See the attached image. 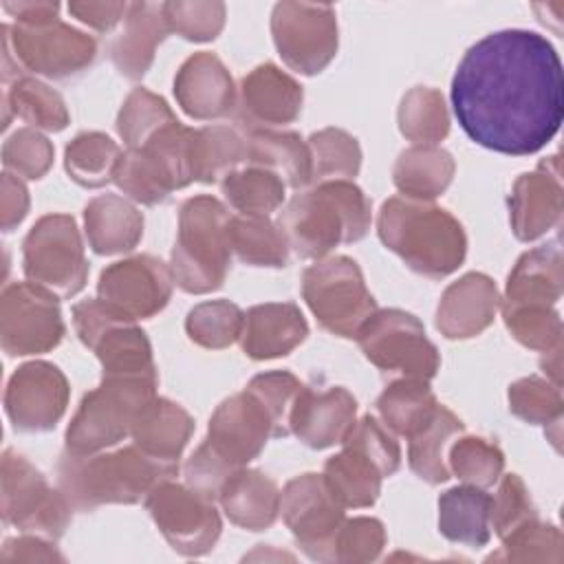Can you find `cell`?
<instances>
[{
  "label": "cell",
  "instance_id": "6da1fadb",
  "mask_svg": "<svg viewBox=\"0 0 564 564\" xmlns=\"http://www.w3.org/2000/svg\"><path fill=\"white\" fill-rule=\"evenodd\" d=\"M452 106L474 143L511 156L533 154L555 137L564 117L562 62L535 31L489 33L463 55Z\"/></svg>",
  "mask_w": 564,
  "mask_h": 564
},
{
  "label": "cell",
  "instance_id": "7a4b0ae2",
  "mask_svg": "<svg viewBox=\"0 0 564 564\" xmlns=\"http://www.w3.org/2000/svg\"><path fill=\"white\" fill-rule=\"evenodd\" d=\"M176 469L178 465L161 463L134 445L112 454L79 456L64 452L57 480L68 505L88 511L108 502H139L161 480L172 478Z\"/></svg>",
  "mask_w": 564,
  "mask_h": 564
},
{
  "label": "cell",
  "instance_id": "3957f363",
  "mask_svg": "<svg viewBox=\"0 0 564 564\" xmlns=\"http://www.w3.org/2000/svg\"><path fill=\"white\" fill-rule=\"evenodd\" d=\"M370 227V203L348 181H324L297 194L280 214L286 245L302 258H322L339 242H355Z\"/></svg>",
  "mask_w": 564,
  "mask_h": 564
},
{
  "label": "cell",
  "instance_id": "277c9868",
  "mask_svg": "<svg viewBox=\"0 0 564 564\" xmlns=\"http://www.w3.org/2000/svg\"><path fill=\"white\" fill-rule=\"evenodd\" d=\"M379 236L388 249L427 278L452 273L465 258L460 223L445 209L416 198H390L379 214Z\"/></svg>",
  "mask_w": 564,
  "mask_h": 564
},
{
  "label": "cell",
  "instance_id": "5b68a950",
  "mask_svg": "<svg viewBox=\"0 0 564 564\" xmlns=\"http://www.w3.org/2000/svg\"><path fill=\"white\" fill-rule=\"evenodd\" d=\"M227 209L212 196H196L183 203L178 238L172 249V275L187 293L218 289L231 264Z\"/></svg>",
  "mask_w": 564,
  "mask_h": 564
},
{
  "label": "cell",
  "instance_id": "8992f818",
  "mask_svg": "<svg viewBox=\"0 0 564 564\" xmlns=\"http://www.w3.org/2000/svg\"><path fill=\"white\" fill-rule=\"evenodd\" d=\"M192 134L176 119L156 130L143 145L121 152L112 181L123 194L143 203L156 205L170 192L185 187L192 176Z\"/></svg>",
  "mask_w": 564,
  "mask_h": 564
},
{
  "label": "cell",
  "instance_id": "52a82bcc",
  "mask_svg": "<svg viewBox=\"0 0 564 564\" xmlns=\"http://www.w3.org/2000/svg\"><path fill=\"white\" fill-rule=\"evenodd\" d=\"M156 381L104 377L101 386L88 392L66 430V452L95 454L117 445L132 432L141 408L154 399Z\"/></svg>",
  "mask_w": 564,
  "mask_h": 564
},
{
  "label": "cell",
  "instance_id": "ba28073f",
  "mask_svg": "<svg viewBox=\"0 0 564 564\" xmlns=\"http://www.w3.org/2000/svg\"><path fill=\"white\" fill-rule=\"evenodd\" d=\"M302 295L317 322L339 337H357L377 311L355 260L335 256L304 271Z\"/></svg>",
  "mask_w": 564,
  "mask_h": 564
},
{
  "label": "cell",
  "instance_id": "9c48e42d",
  "mask_svg": "<svg viewBox=\"0 0 564 564\" xmlns=\"http://www.w3.org/2000/svg\"><path fill=\"white\" fill-rule=\"evenodd\" d=\"M29 282L55 297H70L84 289L88 264L75 220L64 214L40 218L22 245Z\"/></svg>",
  "mask_w": 564,
  "mask_h": 564
},
{
  "label": "cell",
  "instance_id": "30bf717a",
  "mask_svg": "<svg viewBox=\"0 0 564 564\" xmlns=\"http://www.w3.org/2000/svg\"><path fill=\"white\" fill-rule=\"evenodd\" d=\"M2 40L13 48L18 68H26L53 79H66L84 73L97 55V42L51 18L44 22H15L2 26Z\"/></svg>",
  "mask_w": 564,
  "mask_h": 564
},
{
  "label": "cell",
  "instance_id": "8fae6325",
  "mask_svg": "<svg viewBox=\"0 0 564 564\" xmlns=\"http://www.w3.org/2000/svg\"><path fill=\"white\" fill-rule=\"evenodd\" d=\"M364 355L383 372L430 381L438 370V352L421 322L399 308L375 311L357 333Z\"/></svg>",
  "mask_w": 564,
  "mask_h": 564
},
{
  "label": "cell",
  "instance_id": "7c38bea8",
  "mask_svg": "<svg viewBox=\"0 0 564 564\" xmlns=\"http://www.w3.org/2000/svg\"><path fill=\"white\" fill-rule=\"evenodd\" d=\"M271 33L282 59L297 73H319L337 51V20L330 4L278 2Z\"/></svg>",
  "mask_w": 564,
  "mask_h": 564
},
{
  "label": "cell",
  "instance_id": "4fadbf2b",
  "mask_svg": "<svg viewBox=\"0 0 564 564\" xmlns=\"http://www.w3.org/2000/svg\"><path fill=\"white\" fill-rule=\"evenodd\" d=\"M70 505L64 494L53 491L44 476L24 458L4 452L2 460V516L22 531H40L59 538L68 524Z\"/></svg>",
  "mask_w": 564,
  "mask_h": 564
},
{
  "label": "cell",
  "instance_id": "5bb4252c",
  "mask_svg": "<svg viewBox=\"0 0 564 564\" xmlns=\"http://www.w3.org/2000/svg\"><path fill=\"white\" fill-rule=\"evenodd\" d=\"M2 348L9 355H33L55 348L64 335L57 297L33 282L11 284L2 293Z\"/></svg>",
  "mask_w": 564,
  "mask_h": 564
},
{
  "label": "cell",
  "instance_id": "9a60e30c",
  "mask_svg": "<svg viewBox=\"0 0 564 564\" xmlns=\"http://www.w3.org/2000/svg\"><path fill=\"white\" fill-rule=\"evenodd\" d=\"M145 505L170 540V544L187 555H196L214 546L220 533V518L214 509V500L200 496L192 487H181L161 480L148 496Z\"/></svg>",
  "mask_w": 564,
  "mask_h": 564
},
{
  "label": "cell",
  "instance_id": "2e32d148",
  "mask_svg": "<svg viewBox=\"0 0 564 564\" xmlns=\"http://www.w3.org/2000/svg\"><path fill=\"white\" fill-rule=\"evenodd\" d=\"M284 520L304 551L324 560V549H330L335 560V538L344 524V507L335 500L324 482V476L304 474L293 478L280 496Z\"/></svg>",
  "mask_w": 564,
  "mask_h": 564
},
{
  "label": "cell",
  "instance_id": "e0dca14e",
  "mask_svg": "<svg viewBox=\"0 0 564 564\" xmlns=\"http://www.w3.org/2000/svg\"><path fill=\"white\" fill-rule=\"evenodd\" d=\"M172 269L152 256H137L104 269L99 300L126 319H145L159 313L172 293Z\"/></svg>",
  "mask_w": 564,
  "mask_h": 564
},
{
  "label": "cell",
  "instance_id": "ac0fdd59",
  "mask_svg": "<svg viewBox=\"0 0 564 564\" xmlns=\"http://www.w3.org/2000/svg\"><path fill=\"white\" fill-rule=\"evenodd\" d=\"M68 403V383L59 368L31 361L18 368L4 394V408L15 430L48 432L62 419Z\"/></svg>",
  "mask_w": 564,
  "mask_h": 564
},
{
  "label": "cell",
  "instance_id": "d6986e66",
  "mask_svg": "<svg viewBox=\"0 0 564 564\" xmlns=\"http://www.w3.org/2000/svg\"><path fill=\"white\" fill-rule=\"evenodd\" d=\"M273 436L271 419L247 390L218 405L205 445L231 469H242Z\"/></svg>",
  "mask_w": 564,
  "mask_h": 564
},
{
  "label": "cell",
  "instance_id": "ffe728a7",
  "mask_svg": "<svg viewBox=\"0 0 564 564\" xmlns=\"http://www.w3.org/2000/svg\"><path fill=\"white\" fill-rule=\"evenodd\" d=\"M355 412L357 401L348 390L328 388L315 392L304 386L291 414V432H295L304 445L324 449L344 441L355 423Z\"/></svg>",
  "mask_w": 564,
  "mask_h": 564
},
{
  "label": "cell",
  "instance_id": "44dd1931",
  "mask_svg": "<svg viewBox=\"0 0 564 564\" xmlns=\"http://www.w3.org/2000/svg\"><path fill=\"white\" fill-rule=\"evenodd\" d=\"M302 86L273 64L253 68L240 86V128L289 123L300 115Z\"/></svg>",
  "mask_w": 564,
  "mask_h": 564
},
{
  "label": "cell",
  "instance_id": "7402d4cb",
  "mask_svg": "<svg viewBox=\"0 0 564 564\" xmlns=\"http://www.w3.org/2000/svg\"><path fill=\"white\" fill-rule=\"evenodd\" d=\"M509 207L513 234L520 240H533L560 223L562 187L557 156H551L535 172L522 174L516 181Z\"/></svg>",
  "mask_w": 564,
  "mask_h": 564
},
{
  "label": "cell",
  "instance_id": "603a6c76",
  "mask_svg": "<svg viewBox=\"0 0 564 564\" xmlns=\"http://www.w3.org/2000/svg\"><path fill=\"white\" fill-rule=\"evenodd\" d=\"M174 95L194 119L225 117L236 101L231 75L212 53H196L181 66L174 79Z\"/></svg>",
  "mask_w": 564,
  "mask_h": 564
},
{
  "label": "cell",
  "instance_id": "cb8c5ba5",
  "mask_svg": "<svg viewBox=\"0 0 564 564\" xmlns=\"http://www.w3.org/2000/svg\"><path fill=\"white\" fill-rule=\"evenodd\" d=\"M498 304L494 282L482 273H469L445 291L438 304L436 326L449 339L478 335L494 319Z\"/></svg>",
  "mask_w": 564,
  "mask_h": 564
},
{
  "label": "cell",
  "instance_id": "d4e9b609",
  "mask_svg": "<svg viewBox=\"0 0 564 564\" xmlns=\"http://www.w3.org/2000/svg\"><path fill=\"white\" fill-rule=\"evenodd\" d=\"M308 333L295 304H260L247 311L242 324V350L251 359L289 355Z\"/></svg>",
  "mask_w": 564,
  "mask_h": 564
},
{
  "label": "cell",
  "instance_id": "484cf974",
  "mask_svg": "<svg viewBox=\"0 0 564 564\" xmlns=\"http://www.w3.org/2000/svg\"><path fill=\"white\" fill-rule=\"evenodd\" d=\"M192 430L194 421L181 405L154 397L137 414L130 434L134 445L148 456L167 465H178V456L187 445Z\"/></svg>",
  "mask_w": 564,
  "mask_h": 564
},
{
  "label": "cell",
  "instance_id": "4316f807",
  "mask_svg": "<svg viewBox=\"0 0 564 564\" xmlns=\"http://www.w3.org/2000/svg\"><path fill=\"white\" fill-rule=\"evenodd\" d=\"M562 293V256L557 242L524 253L507 282L505 311L551 306Z\"/></svg>",
  "mask_w": 564,
  "mask_h": 564
},
{
  "label": "cell",
  "instance_id": "83f0119b",
  "mask_svg": "<svg viewBox=\"0 0 564 564\" xmlns=\"http://www.w3.org/2000/svg\"><path fill=\"white\" fill-rule=\"evenodd\" d=\"M170 33L163 4L134 2L128 7L123 33L112 44V62L121 75L137 79L141 77L152 57L156 44Z\"/></svg>",
  "mask_w": 564,
  "mask_h": 564
},
{
  "label": "cell",
  "instance_id": "f1b7e54d",
  "mask_svg": "<svg viewBox=\"0 0 564 564\" xmlns=\"http://www.w3.org/2000/svg\"><path fill=\"white\" fill-rule=\"evenodd\" d=\"M225 513L251 531L267 529L280 511V494L273 480L253 469L234 471L218 491Z\"/></svg>",
  "mask_w": 564,
  "mask_h": 564
},
{
  "label": "cell",
  "instance_id": "f546056e",
  "mask_svg": "<svg viewBox=\"0 0 564 564\" xmlns=\"http://www.w3.org/2000/svg\"><path fill=\"white\" fill-rule=\"evenodd\" d=\"M84 218L88 242L93 251L101 256L130 251L143 234V216L115 194L93 198L86 205Z\"/></svg>",
  "mask_w": 564,
  "mask_h": 564
},
{
  "label": "cell",
  "instance_id": "4dcf8cb0",
  "mask_svg": "<svg viewBox=\"0 0 564 564\" xmlns=\"http://www.w3.org/2000/svg\"><path fill=\"white\" fill-rule=\"evenodd\" d=\"M247 161L267 170H278L295 189L311 183V152L295 132H271L264 128H242Z\"/></svg>",
  "mask_w": 564,
  "mask_h": 564
},
{
  "label": "cell",
  "instance_id": "1f68e13d",
  "mask_svg": "<svg viewBox=\"0 0 564 564\" xmlns=\"http://www.w3.org/2000/svg\"><path fill=\"white\" fill-rule=\"evenodd\" d=\"M491 496L480 487H454L438 498L441 533L467 546H482L489 542Z\"/></svg>",
  "mask_w": 564,
  "mask_h": 564
},
{
  "label": "cell",
  "instance_id": "d6a6232c",
  "mask_svg": "<svg viewBox=\"0 0 564 564\" xmlns=\"http://www.w3.org/2000/svg\"><path fill=\"white\" fill-rule=\"evenodd\" d=\"M383 474L359 449L344 445L324 465V482L341 507H368L377 500Z\"/></svg>",
  "mask_w": 564,
  "mask_h": 564
},
{
  "label": "cell",
  "instance_id": "836d02e7",
  "mask_svg": "<svg viewBox=\"0 0 564 564\" xmlns=\"http://www.w3.org/2000/svg\"><path fill=\"white\" fill-rule=\"evenodd\" d=\"M458 432H463V421L447 408L436 405L432 416L410 434L412 471L432 485L447 480L449 467L445 465V447Z\"/></svg>",
  "mask_w": 564,
  "mask_h": 564
},
{
  "label": "cell",
  "instance_id": "e575fe53",
  "mask_svg": "<svg viewBox=\"0 0 564 564\" xmlns=\"http://www.w3.org/2000/svg\"><path fill=\"white\" fill-rule=\"evenodd\" d=\"M454 161L452 156L434 145H416L401 152L394 165V185L416 198L438 196L452 181Z\"/></svg>",
  "mask_w": 564,
  "mask_h": 564
},
{
  "label": "cell",
  "instance_id": "d590c367",
  "mask_svg": "<svg viewBox=\"0 0 564 564\" xmlns=\"http://www.w3.org/2000/svg\"><path fill=\"white\" fill-rule=\"evenodd\" d=\"M189 156L194 181L214 183L220 176L231 174L240 161H247V148L238 132L225 126H212L194 130Z\"/></svg>",
  "mask_w": 564,
  "mask_h": 564
},
{
  "label": "cell",
  "instance_id": "8d00e7d4",
  "mask_svg": "<svg viewBox=\"0 0 564 564\" xmlns=\"http://www.w3.org/2000/svg\"><path fill=\"white\" fill-rule=\"evenodd\" d=\"M436 399L423 379L394 381L383 394L377 399V410L388 427L399 434L410 436L416 432L436 410Z\"/></svg>",
  "mask_w": 564,
  "mask_h": 564
},
{
  "label": "cell",
  "instance_id": "74e56055",
  "mask_svg": "<svg viewBox=\"0 0 564 564\" xmlns=\"http://www.w3.org/2000/svg\"><path fill=\"white\" fill-rule=\"evenodd\" d=\"M229 245L236 256L253 267H284L286 238L267 216H238L229 223Z\"/></svg>",
  "mask_w": 564,
  "mask_h": 564
},
{
  "label": "cell",
  "instance_id": "f35d334b",
  "mask_svg": "<svg viewBox=\"0 0 564 564\" xmlns=\"http://www.w3.org/2000/svg\"><path fill=\"white\" fill-rule=\"evenodd\" d=\"M121 150L101 132H84L66 148V170L84 187H101L112 181Z\"/></svg>",
  "mask_w": 564,
  "mask_h": 564
},
{
  "label": "cell",
  "instance_id": "ab89813d",
  "mask_svg": "<svg viewBox=\"0 0 564 564\" xmlns=\"http://www.w3.org/2000/svg\"><path fill=\"white\" fill-rule=\"evenodd\" d=\"M223 194L242 216H267L284 200V183L275 172L253 165L251 170L227 174Z\"/></svg>",
  "mask_w": 564,
  "mask_h": 564
},
{
  "label": "cell",
  "instance_id": "60d3db41",
  "mask_svg": "<svg viewBox=\"0 0 564 564\" xmlns=\"http://www.w3.org/2000/svg\"><path fill=\"white\" fill-rule=\"evenodd\" d=\"M311 181H346L359 170V145L341 130H322L308 139Z\"/></svg>",
  "mask_w": 564,
  "mask_h": 564
},
{
  "label": "cell",
  "instance_id": "b9f144b4",
  "mask_svg": "<svg viewBox=\"0 0 564 564\" xmlns=\"http://www.w3.org/2000/svg\"><path fill=\"white\" fill-rule=\"evenodd\" d=\"M401 132L423 145H432L447 134L449 121L441 93L432 88L410 90L399 108Z\"/></svg>",
  "mask_w": 564,
  "mask_h": 564
},
{
  "label": "cell",
  "instance_id": "7bdbcfd3",
  "mask_svg": "<svg viewBox=\"0 0 564 564\" xmlns=\"http://www.w3.org/2000/svg\"><path fill=\"white\" fill-rule=\"evenodd\" d=\"M242 324L245 315L236 304L216 300L192 308L185 328L192 341L205 348H225L242 335Z\"/></svg>",
  "mask_w": 564,
  "mask_h": 564
},
{
  "label": "cell",
  "instance_id": "ee69618b",
  "mask_svg": "<svg viewBox=\"0 0 564 564\" xmlns=\"http://www.w3.org/2000/svg\"><path fill=\"white\" fill-rule=\"evenodd\" d=\"M7 97L15 115L31 126L57 132L68 123V112L64 108L62 97L37 79H26V77L15 79Z\"/></svg>",
  "mask_w": 564,
  "mask_h": 564
},
{
  "label": "cell",
  "instance_id": "f6af8a7d",
  "mask_svg": "<svg viewBox=\"0 0 564 564\" xmlns=\"http://www.w3.org/2000/svg\"><path fill=\"white\" fill-rule=\"evenodd\" d=\"M174 119L176 117L161 97L148 93L145 88H134L117 117V130L128 148H139Z\"/></svg>",
  "mask_w": 564,
  "mask_h": 564
},
{
  "label": "cell",
  "instance_id": "bcb514c9",
  "mask_svg": "<svg viewBox=\"0 0 564 564\" xmlns=\"http://www.w3.org/2000/svg\"><path fill=\"white\" fill-rule=\"evenodd\" d=\"M302 388L304 383H300L291 372H267L249 381L247 392L253 394L269 414L273 436L291 434V414Z\"/></svg>",
  "mask_w": 564,
  "mask_h": 564
},
{
  "label": "cell",
  "instance_id": "7dc6e473",
  "mask_svg": "<svg viewBox=\"0 0 564 564\" xmlns=\"http://www.w3.org/2000/svg\"><path fill=\"white\" fill-rule=\"evenodd\" d=\"M452 471L474 487H489L498 480L505 458L502 452L485 438H463L449 452Z\"/></svg>",
  "mask_w": 564,
  "mask_h": 564
},
{
  "label": "cell",
  "instance_id": "c3c4849f",
  "mask_svg": "<svg viewBox=\"0 0 564 564\" xmlns=\"http://www.w3.org/2000/svg\"><path fill=\"white\" fill-rule=\"evenodd\" d=\"M509 408L529 423H557L562 416L560 388L549 386L540 377H527L509 388Z\"/></svg>",
  "mask_w": 564,
  "mask_h": 564
},
{
  "label": "cell",
  "instance_id": "681fc988",
  "mask_svg": "<svg viewBox=\"0 0 564 564\" xmlns=\"http://www.w3.org/2000/svg\"><path fill=\"white\" fill-rule=\"evenodd\" d=\"M163 13L170 31L194 42L214 40L225 24L223 2H163Z\"/></svg>",
  "mask_w": 564,
  "mask_h": 564
},
{
  "label": "cell",
  "instance_id": "f907efd6",
  "mask_svg": "<svg viewBox=\"0 0 564 564\" xmlns=\"http://www.w3.org/2000/svg\"><path fill=\"white\" fill-rule=\"evenodd\" d=\"M505 322L513 337L529 348L553 352L560 348L562 324L551 306H524L505 311Z\"/></svg>",
  "mask_w": 564,
  "mask_h": 564
},
{
  "label": "cell",
  "instance_id": "816d5d0a",
  "mask_svg": "<svg viewBox=\"0 0 564 564\" xmlns=\"http://www.w3.org/2000/svg\"><path fill=\"white\" fill-rule=\"evenodd\" d=\"M341 443L364 452L379 467L383 476H392L399 469L401 452L397 441L370 414L364 416L359 423H352V427L348 430Z\"/></svg>",
  "mask_w": 564,
  "mask_h": 564
},
{
  "label": "cell",
  "instance_id": "f5cc1de1",
  "mask_svg": "<svg viewBox=\"0 0 564 564\" xmlns=\"http://www.w3.org/2000/svg\"><path fill=\"white\" fill-rule=\"evenodd\" d=\"M4 165L9 170H15L18 174L26 178H40L51 161H53V148L46 141V137L33 132V130H18L2 150Z\"/></svg>",
  "mask_w": 564,
  "mask_h": 564
},
{
  "label": "cell",
  "instance_id": "db71d44e",
  "mask_svg": "<svg viewBox=\"0 0 564 564\" xmlns=\"http://www.w3.org/2000/svg\"><path fill=\"white\" fill-rule=\"evenodd\" d=\"M531 518H535V509L529 500L524 482L516 474L505 476L496 498H491V518L489 520H491L494 529L498 531L500 538H505Z\"/></svg>",
  "mask_w": 564,
  "mask_h": 564
},
{
  "label": "cell",
  "instance_id": "11a10c76",
  "mask_svg": "<svg viewBox=\"0 0 564 564\" xmlns=\"http://www.w3.org/2000/svg\"><path fill=\"white\" fill-rule=\"evenodd\" d=\"M126 2H70L68 11L97 31H110L128 13Z\"/></svg>",
  "mask_w": 564,
  "mask_h": 564
},
{
  "label": "cell",
  "instance_id": "9f6ffc18",
  "mask_svg": "<svg viewBox=\"0 0 564 564\" xmlns=\"http://www.w3.org/2000/svg\"><path fill=\"white\" fill-rule=\"evenodd\" d=\"M2 218H4V231H11L15 223H20L29 207L26 189L20 181H15L11 174H2Z\"/></svg>",
  "mask_w": 564,
  "mask_h": 564
},
{
  "label": "cell",
  "instance_id": "6f0895ef",
  "mask_svg": "<svg viewBox=\"0 0 564 564\" xmlns=\"http://www.w3.org/2000/svg\"><path fill=\"white\" fill-rule=\"evenodd\" d=\"M4 11L15 18V22H44L57 18V2H4Z\"/></svg>",
  "mask_w": 564,
  "mask_h": 564
}]
</instances>
